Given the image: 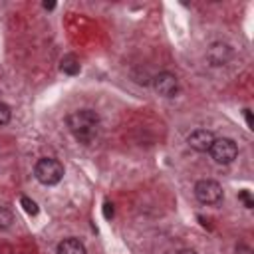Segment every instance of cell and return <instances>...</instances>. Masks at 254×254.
I'll use <instances>...</instances> for the list:
<instances>
[{
  "label": "cell",
  "mask_w": 254,
  "mask_h": 254,
  "mask_svg": "<svg viewBox=\"0 0 254 254\" xmlns=\"http://www.w3.org/2000/svg\"><path fill=\"white\" fill-rule=\"evenodd\" d=\"M65 123H67V129L71 131V135L83 145H89L97 137L99 115L93 109H77L65 117Z\"/></svg>",
  "instance_id": "obj_1"
},
{
  "label": "cell",
  "mask_w": 254,
  "mask_h": 254,
  "mask_svg": "<svg viewBox=\"0 0 254 254\" xmlns=\"http://www.w3.org/2000/svg\"><path fill=\"white\" fill-rule=\"evenodd\" d=\"M34 175L42 185H58L64 179V165L58 159L44 157L36 163Z\"/></svg>",
  "instance_id": "obj_2"
},
{
  "label": "cell",
  "mask_w": 254,
  "mask_h": 254,
  "mask_svg": "<svg viewBox=\"0 0 254 254\" xmlns=\"http://www.w3.org/2000/svg\"><path fill=\"white\" fill-rule=\"evenodd\" d=\"M208 153H210V157L216 163L228 165V163H232L238 157V145L232 139H228V137H218V139L212 141Z\"/></svg>",
  "instance_id": "obj_3"
},
{
  "label": "cell",
  "mask_w": 254,
  "mask_h": 254,
  "mask_svg": "<svg viewBox=\"0 0 254 254\" xmlns=\"http://www.w3.org/2000/svg\"><path fill=\"white\" fill-rule=\"evenodd\" d=\"M194 196L202 204H218L224 196L222 187L212 179H202L194 185Z\"/></svg>",
  "instance_id": "obj_4"
},
{
  "label": "cell",
  "mask_w": 254,
  "mask_h": 254,
  "mask_svg": "<svg viewBox=\"0 0 254 254\" xmlns=\"http://www.w3.org/2000/svg\"><path fill=\"white\" fill-rule=\"evenodd\" d=\"M153 85H155V91L163 97H175L179 93V79L175 73L171 71H161L153 77Z\"/></svg>",
  "instance_id": "obj_5"
},
{
  "label": "cell",
  "mask_w": 254,
  "mask_h": 254,
  "mask_svg": "<svg viewBox=\"0 0 254 254\" xmlns=\"http://www.w3.org/2000/svg\"><path fill=\"white\" fill-rule=\"evenodd\" d=\"M232 56H234L232 48H230L228 44H224V42H214V44L206 50V60H208L210 65H214V67L226 65V64L232 60Z\"/></svg>",
  "instance_id": "obj_6"
},
{
  "label": "cell",
  "mask_w": 254,
  "mask_h": 254,
  "mask_svg": "<svg viewBox=\"0 0 254 254\" xmlns=\"http://www.w3.org/2000/svg\"><path fill=\"white\" fill-rule=\"evenodd\" d=\"M214 139L216 137L212 135V131H208V129H194L189 135L187 143H189L190 149H194L198 153H208V149H210V145H212Z\"/></svg>",
  "instance_id": "obj_7"
},
{
  "label": "cell",
  "mask_w": 254,
  "mask_h": 254,
  "mask_svg": "<svg viewBox=\"0 0 254 254\" xmlns=\"http://www.w3.org/2000/svg\"><path fill=\"white\" fill-rule=\"evenodd\" d=\"M58 254H87V250L79 238H64L58 244Z\"/></svg>",
  "instance_id": "obj_8"
},
{
  "label": "cell",
  "mask_w": 254,
  "mask_h": 254,
  "mask_svg": "<svg viewBox=\"0 0 254 254\" xmlns=\"http://www.w3.org/2000/svg\"><path fill=\"white\" fill-rule=\"evenodd\" d=\"M60 69H62L64 73H67V75H77L79 69H81V65H79V60H77L73 54H67V56L62 58Z\"/></svg>",
  "instance_id": "obj_9"
},
{
  "label": "cell",
  "mask_w": 254,
  "mask_h": 254,
  "mask_svg": "<svg viewBox=\"0 0 254 254\" xmlns=\"http://www.w3.org/2000/svg\"><path fill=\"white\" fill-rule=\"evenodd\" d=\"M12 222H14V214L8 208L0 206V230H6L8 226H12Z\"/></svg>",
  "instance_id": "obj_10"
},
{
  "label": "cell",
  "mask_w": 254,
  "mask_h": 254,
  "mask_svg": "<svg viewBox=\"0 0 254 254\" xmlns=\"http://www.w3.org/2000/svg\"><path fill=\"white\" fill-rule=\"evenodd\" d=\"M20 204H22V208H24L28 214H32V216H36V214H38V204H36L32 198L22 196V198H20Z\"/></svg>",
  "instance_id": "obj_11"
},
{
  "label": "cell",
  "mask_w": 254,
  "mask_h": 254,
  "mask_svg": "<svg viewBox=\"0 0 254 254\" xmlns=\"http://www.w3.org/2000/svg\"><path fill=\"white\" fill-rule=\"evenodd\" d=\"M10 117H12L10 107H8L4 101H0V125H6V123L10 121Z\"/></svg>",
  "instance_id": "obj_12"
},
{
  "label": "cell",
  "mask_w": 254,
  "mask_h": 254,
  "mask_svg": "<svg viewBox=\"0 0 254 254\" xmlns=\"http://www.w3.org/2000/svg\"><path fill=\"white\" fill-rule=\"evenodd\" d=\"M238 200H242L246 208H252V206H254V200H252V194H250V190H246V189L238 192Z\"/></svg>",
  "instance_id": "obj_13"
},
{
  "label": "cell",
  "mask_w": 254,
  "mask_h": 254,
  "mask_svg": "<svg viewBox=\"0 0 254 254\" xmlns=\"http://www.w3.org/2000/svg\"><path fill=\"white\" fill-rule=\"evenodd\" d=\"M103 216H105L107 220L113 218V204H111V202H105V204H103Z\"/></svg>",
  "instance_id": "obj_14"
},
{
  "label": "cell",
  "mask_w": 254,
  "mask_h": 254,
  "mask_svg": "<svg viewBox=\"0 0 254 254\" xmlns=\"http://www.w3.org/2000/svg\"><path fill=\"white\" fill-rule=\"evenodd\" d=\"M236 254H252V248L246 244H238L236 246Z\"/></svg>",
  "instance_id": "obj_15"
},
{
  "label": "cell",
  "mask_w": 254,
  "mask_h": 254,
  "mask_svg": "<svg viewBox=\"0 0 254 254\" xmlns=\"http://www.w3.org/2000/svg\"><path fill=\"white\" fill-rule=\"evenodd\" d=\"M244 117H246V125H248V129H254V123H252V113H250V109H244Z\"/></svg>",
  "instance_id": "obj_16"
},
{
  "label": "cell",
  "mask_w": 254,
  "mask_h": 254,
  "mask_svg": "<svg viewBox=\"0 0 254 254\" xmlns=\"http://www.w3.org/2000/svg\"><path fill=\"white\" fill-rule=\"evenodd\" d=\"M177 254H196L194 250H190V248H185V250H179Z\"/></svg>",
  "instance_id": "obj_17"
},
{
  "label": "cell",
  "mask_w": 254,
  "mask_h": 254,
  "mask_svg": "<svg viewBox=\"0 0 254 254\" xmlns=\"http://www.w3.org/2000/svg\"><path fill=\"white\" fill-rule=\"evenodd\" d=\"M54 6H56V4H54V2H44V8H46V10H52V8H54Z\"/></svg>",
  "instance_id": "obj_18"
}]
</instances>
